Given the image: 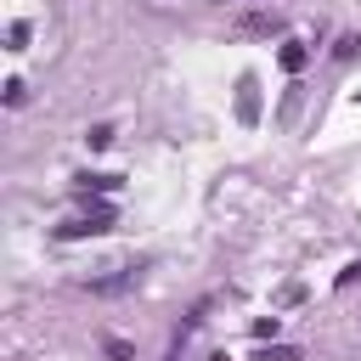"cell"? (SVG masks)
<instances>
[{"label": "cell", "instance_id": "6", "mask_svg": "<svg viewBox=\"0 0 361 361\" xmlns=\"http://www.w3.org/2000/svg\"><path fill=\"white\" fill-rule=\"evenodd\" d=\"M102 350H107V361H130V344H124V338H107Z\"/></svg>", "mask_w": 361, "mask_h": 361}, {"label": "cell", "instance_id": "2", "mask_svg": "<svg viewBox=\"0 0 361 361\" xmlns=\"http://www.w3.org/2000/svg\"><path fill=\"white\" fill-rule=\"evenodd\" d=\"M237 28H243V34H276V28H282V17H276V11H271V17L259 11V17H243Z\"/></svg>", "mask_w": 361, "mask_h": 361}, {"label": "cell", "instance_id": "4", "mask_svg": "<svg viewBox=\"0 0 361 361\" xmlns=\"http://www.w3.org/2000/svg\"><path fill=\"white\" fill-rule=\"evenodd\" d=\"M135 282V271H118V276H102V282H90V293H124Z\"/></svg>", "mask_w": 361, "mask_h": 361}, {"label": "cell", "instance_id": "1", "mask_svg": "<svg viewBox=\"0 0 361 361\" xmlns=\"http://www.w3.org/2000/svg\"><path fill=\"white\" fill-rule=\"evenodd\" d=\"M113 220H96V214H79V220H68V226H56V237L62 243H73V237H96V231H107Z\"/></svg>", "mask_w": 361, "mask_h": 361}, {"label": "cell", "instance_id": "3", "mask_svg": "<svg viewBox=\"0 0 361 361\" xmlns=\"http://www.w3.org/2000/svg\"><path fill=\"white\" fill-rule=\"evenodd\" d=\"M254 90H259L254 79H243V85H237V113H243V118H254V113H259V96H254Z\"/></svg>", "mask_w": 361, "mask_h": 361}, {"label": "cell", "instance_id": "5", "mask_svg": "<svg viewBox=\"0 0 361 361\" xmlns=\"http://www.w3.org/2000/svg\"><path fill=\"white\" fill-rule=\"evenodd\" d=\"M282 68H293V73H299V68H305V45H288V51H282Z\"/></svg>", "mask_w": 361, "mask_h": 361}]
</instances>
